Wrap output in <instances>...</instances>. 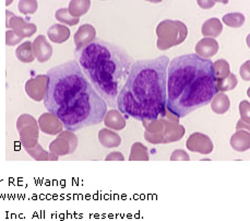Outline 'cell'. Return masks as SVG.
Returning <instances> with one entry per match:
<instances>
[{
    "mask_svg": "<svg viewBox=\"0 0 250 221\" xmlns=\"http://www.w3.org/2000/svg\"><path fill=\"white\" fill-rule=\"evenodd\" d=\"M143 127L146 128V132L152 133H157V135H161L163 137L164 140V133H165V128H166V118H156V119H145V121H141ZM164 145V141H163Z\"/></svg>",
    "mask_w": 250,
    "mask_h": 221,
    "instance_id": "12",
    "label": "cell"
},
{
    "mask_svg": "<svg viewBox=\"0 0 250 221\" xmlns=\"http://www.w3.org/2000/svg\"><path fill=\"white\" fill-rule=\"evenodd\" d=\"M188 35V27L179 20L166 19L156 26V47L160 50H167L185 42Z\"/></svg>",
    "mask_w": 250,
    "mask_h": 221,
    "instance_id": "5",
    "label": "cell"
},
{
    "mask_svg": "<svg viewBox=\"0 0 250 221\" xmlns=\"http://www.w3.org/2000/svg\"><path fill=\"white\" fill-rule=\"evenodd\" d=\"M219 93L211 59L186 54L169 61L166 110L178 118L210 104Z\"/></svg>",
    "mask_w": 250,
    "mask_h": 221,
    "instance_id": "3",
    "label": "cell"
},
{
    "mask_svg": "<svg viewBox=\"0 0 250 221\" xmlns=\"http://www.w3.org/2000/svg\"><path fill=\"white\" fill-rule=\"evenodd\" d=\"M48 35L50 40L55 43H63L68 39L69 31L67 27L62 25H54L49 29Z\"/></svg>",
    "mask_w": 250,
    "mask_h": 221,
    "instance_id": "18",
    "label": "cell"
},
{
    "mask_svg": "<svg viewBox=\"0 0 250 221\" xmlns=\"http://www.w3.org/2000/svg\"><path fill=\"white\" fill-rule=\"evenodd\" d=\"M211 109L213 112L215 114H225L226 112H229V110L230 108V101L228 94L222 93V92H219L216 93L213 99L211 100Z\"/></svg>",
    "mask_w": 250,
    "mask_h": 221,
    "instance_id": "11",
    "label": "cell"
},
{
    "mask_svg": "<svg viewBox=\"0 0 250 221\" xmlns=\"http://www.w3.org/2000/svg\"><path fill=\"white\" fill-rule=\"evenodd\" d=\"M168 64L166 55L135 61L116 100L119 112L137 121L164 117Z\"/></svg>",
    "mask_w": 250,
    "mask_h": 221,
    "instance_id": "2",
    "label": "cell"
},
{
    "mask_svg": "<svg viewBox=\"0 0 250 221\" xmlns=\"http://www.w3.org/2000/svg\"><path fill=\"white\" fill-rule=\"evenodd\" d=\"M239 114H240V121L244 123L249 124L250 122V103L249 101H242L239 103Z\"/></svg>",
    "mask_w": 250,
    "mask_h": 221,
    "instance_id": "23",
    "label": "cell"
},
{
    "mask_svg": "<svg viewBox=\"0 0 250 221\" xmlns=\"http://www.w3.org/2000/svg\"><path fill=\"white\" fill-rule=\"evenodd\" d=\"M45 117L47 118V119H44L43 117L41 118L42 119V121H41L42 126H43V128H42V130L45 131V132H47V133H56L57 130H55L54 126L59 127L60 125H62V122H60L59 119L56 116H55L54 114H52V113L46 114Z\"/></svg>",
    "mask_w": 250,
    "mask_h": 221,
    "instance_id": "21",
    "label": "cell"
},
{
    "mask_svg": "<svg viewBox=\"0 0 250 221\" xmlns=\"http://www.w3.org/2000/svg\"><path fill=\"white\" fill-rule=\"evenodd\" d=\"M222 20H223V23H225L228 26L233 27V29H238V27L245 24L246 18L240 12H231L228 13V15H224Z\"/></svg>",
    "mask_w": 250,
    "mask_h": 221,
    "instance_id": "17",
    "label": "cell"
},
{
    "mask_svg": "<svg viewBox=\"0 0 250 221\" xmlns=\"http://www.w3.org/2000/svg\"><path fill=\"white\" fill-rule=\"evenodd\" d=\"M36 6H38V3H36V2H21L20 3V10L23 13L34 12L36 10Z\"/></svg>",
    "mask_w": 250,
    "mask_h": 221,
    "instance_id": "28",
    "label": "cell"
},
{
    "mask_svg": "<svg viewBox=\"0 0 250 221\" xmlns=\"http://www.w3.org/2000/svg\"><path fill=\"white\" fill-rule=\"evenodd\" d=\"M238 85V80L237 77L234 73H229V76L225 79L221 80V81H216V87L219 92H222V93H225V92L234 90L236 87Z\"/></svg>",
    "mask_w": 250,
    "mask_h": 221,
    "instance_id": "20",
    "label": "cell"
},
{
    "mask_svg": "<svg viewBox=\"0 0 250 221\" xmlns=\"http://www.w3.org/2000/svg\"><path fill=\"white\" fill-rule=\"evenodd\" d=\"M250 127H249V124H246L244 123L243 121H239L237 122V124H236V131H247L249 132Z\"/></svg>",
    "mask_w": 250,
    "mask_h": 221,
    "instance_id": "29",
    "label": "cell"
},
{
    "mask_svg": "<svg viewBox=\"0 0 250 221\" xmlns=\"http://www.w3.org/2000/svg\"><path fill=\"white\" fill-rule=\"evenodd\" d=\"M230 147L235 151L244 153L250 148V133L247 131H236L229 140Z\"/></svg>",
    "mask_w": 250,
    "mask_h": 221,
    "instance_id": "8",
    "label": "cell"
},
{
    "mask_svg": "<svg viewBox=\"0 0 250 221\" xmlns=\"http://www.w3.org/2000/svg\"><path fill=\"white\" fill-rule=\"evenodd\" d=\"M213 72L216 81H221L228 78L230 73V67L228 61L225 59H219L213 63Z\"/></svg>",
    "mask_w": 250,
    "mask_h": 221,
    "instance_id": "16",
    "label": "cell"
},
{
    "mask_svg": "<svg viewBox=\"0 0 250 221\" xmlns=\"http://www.w3.org/2000/svg\"><path fill=\"white\" fill-rule=\"evenodd\" d=\"M215 3L216 1H198L199 7H201L203 9H210L214 6Z\"/></svg>",
    "mask_w": 250,
    "mask_h": 221,
    "instance_id": "30",
    "label": "cell"
},
{
    "mask_svg": "<svg viewBox=\"0 0 250 221\" xmlns=\"http://www.w3.org/2000/svg\"><path fill=\"white\" fill-rule=\"evenodd\" d=\"M94 39H95L94 27L92 25H89V24L82 25L80 29L78 30L77 34L75 36L77 49L82 48L83 46H85L89 43H91Z\"/></svg>",
    "mask_w": 250,
    "mask_h": 221,
    "instance_id": "10",
    "label": "cell"
},
{
    "mask_svg": "<svg viewBox=\"0 0 250 221\" xmlns=\"http://www.w3.org/2000/svg\"><path fill=\"white\" fill-rule=\"evenodd\" d=\"M170 160L172 161H189L190 160V156L188 155V154L185 150L177 149V150H174L172 155H170Z\"/></svg>",
    "mask_w": 250,
    "mask_h": 221,
    "instance_id": "26",
    "label": "cell"
},
{
    "mask_svg": "<svg viewBox=\"0 0 250 221\" xmlns=\"http://www.w3.org/2000/svg\"><path fill=\"white\" fill-rule=\"evenodd\" d=\"M104 121L108 127H112L114 130H117V131L123 130V128H125V126H126V121H125V117L123 116V114L120 113L119 110H116L114 109L106 113Z\"/></svg>",
    "mask_w": 250,
    "mask_h": 221,
    "instance_id": "13",
    "label": "cell"
},
{
    "mask_svg": "<svg viewBox=\"0 0 250 221\" xmlns=\"http://www.w3.org/2000/svg\"><path fill=\"white\" fill-rule=\"evenodd\" d=\"M107 159L108 160H124V155L119 153H114V154H110Z\"/></svg>",
    "mask_w": 250,
    "mask_h": 221,
    "instance_id": "31",
    "label": "cell"
},
{
    "mask_svg": "<svg viewBox=\"0 0 250 221\" xmlns=\"http://www.w3.org/2000/svg\"><path fill=\"white\" fill-rule=\"evenodd\" d=\"M90 7V2H71L70 6V10L72 12V15L76 16H81L84 13L87 9Z\"/></svg>",
    "mask_w": 250,
    "mask_h": 221,
    "instance_id": "24",
    "label": "cell"
},
{
    "mask_svg": "<svg viewBox=\"0 0 250 221\" xmlns=\"http://www.w3.org/2000/svg\"><path fill=\"white\" fill-rule=\"evenodd\" d=\"M239 73H240V76H242L243 80H245V81L250 80V62L249 61L243 64L242 67H240Z\"/></svg>",
    "mask_w": 250,
    "mask_h": 221,
    "instance_id": "27",
    "label": "cell"
},
{
    "mask_svg": "<svg viewBox=\"0 0 250 221\" xmlns=\"http://www.w3.org/2000/svg\"><path fill=\"white\" fill-rule=\"evenodd\" d=\"M17 56L21 62H32L33 61V54H32L31 43L26 42L22 44L19 48L17 49Z\"/></svg>",
    "mask_w": 250,
    "mask_h": 221,
    "instance_id": "22",
    "label": "cell"
},
{
    "mask_svg": "<svg viewBox=\"0 0 250 221\" xmlns=\"http://www.w3.org/2000/svg\"><path fill=\"white\" fill-rule=\"evenodd\" d=\"M45 41L43 36H39L34 43V53L40 62H46L52 55V47Z\"/></svg>",
    "mask_w": 250,
    "mask_h": 221,
    "instance_id": "14",
    "label": "cell"
},
{
    "mask_svg": "<svg viewBox=\"0 0 250 221\" xmlns=\"http://www.w3.org/2000/svg\"><path fill=\"white\" fill-rule=\"evenodd\" d=\"M222 32H223V24L217 18H211L207 20L201 27V33L205 38L215 39L221 35Z\"/></svg>",
    "mask_w": 250,
    "mask_h": 221,
    "instance_id": "9",
    "label": "cell"
},
{
    "mask_svg": "<svg viewBox=\"0 0 250 221\" xmlns=\"http://www.w3.org/2000/svg\"><path fill=\"white\" fill-rule=\"evenodd\" d=\"M56 18L59 20L62 21L63 23H67V24H71V25H75L76 23L78 22V20H71L70 16H69L68 13V10H66V9H62V10H59L57 11V15H56Z\"/></svg>",
    "mask_w": 250,
    "mask_h": 221,
    "instance_id": "25",
    "label": "cell"
},
{
    "mask_svg": "<svg viewBox=\"0 0 250 221\" xmlns=\"http://www.w3.org/2000/svg\"><path fill=\"white\" fill-rule=\"evenodd\" d=\"M186 147L189 151L200 155H210L214 146L209 136L202 133H193L188 137Z\"/></svg>",
    "mask_w": 250,
    "mask_h": 221,
    "instance_id": "6",
    "label": "cell"
},
{
    "mask_svg": "<svg viewBox=\"0 0 250 221\" xmlns=\"http://www.w3.org/2000/svg\"><path fill=\"white\" fill-rule=\"evenodd\" d=\"M75 56L86 79L105 100L107 107L117 108V95L135 59L119 45L100 38L76 49Z\"/></svg>",
    "mask_w": 250,
    "mask_h": 221,
    "instance_id": "4",
    "label": "cell"
},
{
    "mask_svg": "<svg viewBox=\"0 0 250 221\" xmlns=\"http://www.w3.org/2000/svg\"><path fill=\"white\" fill-rule=\"evenodd\" d=\"M196 55L205 59H211L220 49L219 42L215 39L203 38L196 45Z\"/></svg>",
    "mask_w": 250,
    "mask_h": 221,
    "instance_id": "7",
    "label": "cell"
},
{
    "mask_svg": "<svg viewBox=\"0 0 250 221\" xmlns=\"http://www.w3.org/2000/svg\"><path fill=\"white\" fill-rule=\"evenodd\" d=\"M130 161H149V149L141 142H135L131 147L130 155H129Z\"/></svg>",
    "mask_w": 250,
    "mask_h": 221,
    "instance_id": "15",
    "label": "cell"
},
{
    "mask_svg": "<svg viewBox=\"0 0 250 221\" xmlns=\"http://www.w3.org/2000/svg\"><path fill=\"white\" fill-rule=\"evenodd\" d=\"M100 140L104 146L112 148V147H117L120 145V137L117 133H114L109 131H101L100 133Z\"/></svg>",
    "mask_w": 250,
    "mask_h": 221,
    "instance_id": "19",
    "label": "cell"
},
{
    "mask_svg": "<svg viewBox=\"0 0 250 221\" xmlns=\"http://www.w3.org/2000/svg\"><path fill=\"white\" fill-rule=\"evenodd\" d=\"M46 75L48 84L44 105L63 128L73 133L104 121L107 103L86 79L76 59L53 67Z\"/></svg>",
    "mask_w": 250,
    "mask_h": 221,
    "instance_id": "1",
    "label": "cell"
}]
</instances>
